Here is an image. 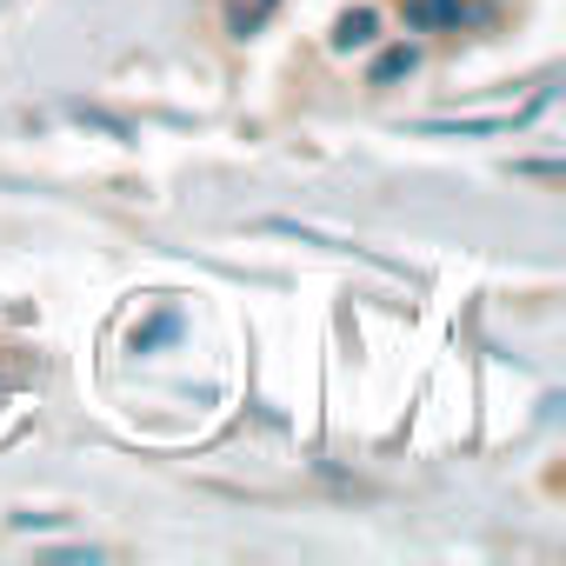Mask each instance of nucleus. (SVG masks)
<instances>
[{
    "mask_svg": "<svg viewBox=\"0 0 566 566\" xmlns=\"http://www.w3.org/2000/svg\"><path fill=\"white\" fill-rule=\"evenodd\" d=\"M413 21L420 28H460V0H420Z\"/></svg>",
    "mask_w": 566,
    "mask_h": 566,
    "instance_id": "obj_2",
    "label": "nucleus"
},
{
    "mask_svg": "<svg viewBox=\"0 0 566 566\" xmlns=\"http://www.w3.org/2000/svg\"><path fill=\"white\" fill-rule=\"evenodd\" d=\"M380 41V14L374 8H354L334 21V54H354V48H374Z\"/></svg>",
    "mask_w": 566,
    "mask_h": 566,
    "instance_id": "obj_1",
    "label": "nucleus"
},
{
    "mask_svg": "<svg viewBox=\"0 0 566 566\" xmlns=\"http://www.w3.org/2000/svg\"><path fill=\"white\" fill-rule=\"evenodd\" d=\"M407 67H413V48H394V54H380L374 81H394V74H407Z\"/></svg>",
    "mask_w": 566,
    "mask_h": 566,
    "instance_id": "obj_3",
    "label": "nucleus"
}]
</instances>
